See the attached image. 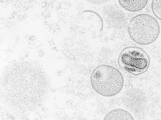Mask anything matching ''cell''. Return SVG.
Listing matches in <instances>:
<instances>
[{
  "label": "cell",
  "instance_id": "cell-1",
  "mask_svg": "<svg viewBox=\"0 0 161 120\" xmlns=\"http://www.w3.org/2000/svg\"><path fill=\"white\" fill-rule=\"evenodd\" d=\"M90 80L91 87L95 92L108 97L119 94L124 83L121 72L114 67L108 64L97 67L92 71Z\"/></svg>",
  "mask_w": 161,
  "mask_h": 120
},
{
  "label": "cell",
  "instance_id": "cell-2",
  "mask_svg": "<svg viewBox=\"0 0 161 120\" xmlns=\"http://www.w3.org/2000/svg\"><path fill=\"white\" fill-rule=\"evenodd\" d=\"M156 18L149 14L142 13L133 16L128 22L127 31L130 39L136 44L145 46L155 42L160 33Z\"/></svg>",
  "mask_w": 161,
  "mask_h": 120
},
{
  "label": "cell",
  "instance_id": "cell-3",
  "mask_svg": "<svg viewBox=\"0 0 161 120\" xmlns=\"http://www.w3.org/2000/svg\"><path fill=\"white\" fill-rule=\"evenodd\" d=\"M119 62L126 71L133 74L143 72L148 68L149 64L148 56L141 48L130 47L121 53Z\"/></svg>",
  "mask_w": 161,
  "mask_h": 120
},
{
  "label": "cell",
  "instance_id": "cell-4",
  "mask_svg": "<svg viewBox=\"0 0 161 120\" xmlns=\"http://www.w3.org/2000/svg\"><path fill=\"white\" fill-rule=\"evenodd\" d=\"M148 1L147 0H119L118 3L124 10L130 12L140 11L147 5Z\"/></svg>",
  "mask_w": 161,
  "mask_h": 120
},
{
  "label": "cell",
  "instance_id": "cell-5",
  "mask_svg": "<svg viewBox=\"0 0 161 120\" xmlns=\"http://www.w3.org/2000/svg\"><path fill=\"white\" fill-rule=\"evenodd\" d=\"M103 120H135L133 115L129 111L121 108H116L108 112Z\"/></svg>",
  "mask_w": 161,
  "mask_h": 120
},
{
  "label": "cell",
  "instance_id": "cell-6",
  "mask_svg": "<svg viewBox=\"0 0 161 120\" xmlns=\"http://www.w3.org/2000/svg\"><path fill=\"white\" fill-rule=\"evenodd\" d=\"M150 6L155 18L161 21V0L152 1Z\"/></svg>",
  "mask_w": 161,
  "mask_h": 120
}]
</instances>
